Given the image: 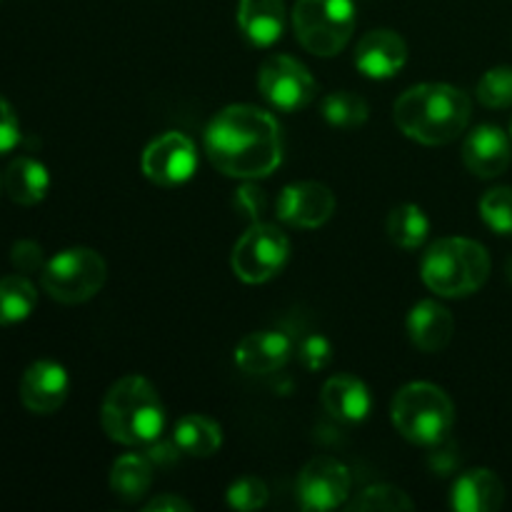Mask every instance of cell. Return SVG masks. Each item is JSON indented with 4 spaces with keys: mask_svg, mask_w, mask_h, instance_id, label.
<instances>
[{
    "mask_svg": "<svg viewBox=\"0 0 512 512\" xmlns=\"http://www.w3.org/2000/svg\"><path fill=\"white\" fill-rule=\"evenodd\" d=\"M333 213V190L323 183H313V180L285 185L278 198V218L293 228H320L333 218Z\"/></svg>",
    "mask_w": 512,
    "mask_h": 512,
    "instance_id": "12",
    "label": "cell"
},
{
    "mask_svg": "<svg viewBox=\"0 0 512 512\" xmlns=\"http://www.w3.org/2000/svg\"><path fill=\"white\" fill-rule=\"evenodd\" d=\"M20 143V120L13 105L0 95V155L10 153Z\"/></svg>",
    "mask_w": 512,
    "mask_h": 512,
    "instance_id": "33",
    "label": "cell"
},
{
    "mask_svg": "<svg viewBox=\"0 0 512 512\" xmlns=\"http://www.w3.org/2000/svg\"><path fill=\"white\" fill-rule=\"evenodd\" d=\"M153 485V460L148 455L128 453L118 458L110 470V490L125 503H138Z\"/></svg>",
    "mask_w": 512,
    "mask_h": 512,
    "instance_id": "23",
    "label": "cell"
},
{
    "mask_svg": "<svg viewBox=\"0 0 512 512\" xmlns=\"http://www.w3.org/2000/svg\"><path fill=\"white\" fill-rule=\"evenodd\" d=\"M512 160L510 138L498 125H480L468 135L463 145V163L478 178H498Z\"/></svg>",
    "mask_w": 512,
    "mask_h": 512,
    "instance_id": "15",
    "label": "cell"
},
{
    "mask_svg": "<svg viewBox=\"0 0 512 512\" xmlns=\"http://www.w3.org/2000/svg\"><path fill=\"white\" fill-rule=\"evenodd\" d=\"M473 115L468 93L448 83H423L405 90L395 103V123L423 145H448L465 133Z\"/></svg>",
    "mask_w": 512,
    "mask_h": 512,
    "instance_id": "2",
    "label": "cell"
},
{
    "mask_svg": "<svg viewBox=\"0 0 512 512\" xmlns=\"http://www.w3.org/2000/svg\"><path fill=\"white\" fill-rule=\"evenodd\" d=\"M408 63V45L395 30H370L355 50V65L365 78L388 80Z\"/></svg>",
    "mask_w": 512,
    "mask_h": 512,
    "instance_id": "14",
    "label": "cell"
},
{
    "mask_svg": "<svg viewBox=\"0 0 512 512\" xmlns=\"http://www.w3.org/2000/svg\"><path fill=\"white\" fill-rule=\"evenodd\" d=\"M205 153L230 178H268L283 160L278 120L258 105H228L205 130Z\"/></svg>",
    "mask_w": 512,
    "mask_h": 512,
    "instance_id": "1",
    "label": "cell"
},
{
    "mask_svg": "<svg viewBox=\"0 0 512 512\" xmlns=\"http://www.w3.org/2000/svg\"><path fill=\"white\" fill-rule=\"evenodd\" d=\"M100 425L120 445H153L165 428L163 400L143 375H125L105 393Z\"/></svg>",
    "mask_w": 512,
    "mask_h": 512,
    "instance_id": "3",
    "label": "cell"
},
{
    "mask_svg": "<svg viewBox=\"0 0 512 512\" xmlns=\"http://www.w3.org/2000/svg\"><path fill=\"white\" fill-rule=\"evenodd\" d=\"M108 265L90 248H65L45 263L40 285L53 300L63 305L88 303L103 290Z\"/></svg>",
    "mask_w": 512,
    "mask_h": 512,
    "instance_id": "7",
    "label": "cell"
},
{
    "mask_svg": "<svg viewBox=\"0 0 512 512\" xmlns=\"http://www.w3.org/2000/svg\"><path fill=\"white\" fill-rule=\"evenodd\" d=\"M268 498H270L268 485H265L260 478H253V475L235 480L228 490V505L233 510H240V512L265 508Z\"/></svg>",
    "mask_w": 512,
    "mask_h": 512,
    "instance_id": "30",
    "label": "cell"
},
{
    "mask_svg": "<svg viewBox=\"0 0 512 512\" xmlns=\"http://www.w3.org/2000/svg\"><path fill=\"white\" fill-rule=\"evenodd\" d=\"M478 100L485 108H512V68H490L478 83Z\"/></svg>",
    "mask_w": 512,
    "mask_h": 512,
    "instance_id": "29",
    "label": "cell"
},
{
    "mask_svg": "<svg viewBox=\"0 0 512 512\" xmlns=\"http://www.w3.org/2000/svg\"><path fill=\"white\" fill-rule=\"evenodd\" d=\"M358 23L353 0H298L293 28L300 45L320 58L343 53Z\"/></svg>",
    "mask_w": 512,
    "mask_h": 512,
    "instance_id": "6",
    "label": "cell"
},
{
    "mask_svg": "<svg viewBox=\"0 0 512 512\" xmlns=\"http://www.w3.org/2000/svg\"><path fill=\"white\" fill-rule=\"evenodd\" d=\"M258 85L263 98L273 108L285 110V113L303 110L305 105L313 103L315 93H318V85H315L310 70L290 55H270L260 65Z\"/></svg>",
    "mask_w": 512,
    "mask_h": 512,
    "instance_id": "9",
    "label": "cell"
},
{
    "mask_svg": "<svg viewBox=\"0 0 512 512\" xmlns=\"http://www.w3.org/2000/svg\"><path fill=\"white\" fill-rule=\"evenodd\" d=\"M510 135H512V118H510Z\"/></svg>",
    "mask_w": 512,
    "mask_h": 512,
    "instance_id": "37",
    "label": "cell"
},
{
    "mask_svg": "<svg viewBox=\"0 0 512 512\" xmlns=\"http://www.w3.org/2000/svg\"><path fill=\"white\" fill-rule=\"evenodd\" d=\"M293 355V343L278 330H258L245 335L235 348V363L248 375H270L285 368Z\"/></svg>",
    "mask_w": 512,
    "mask_h": 512,
    "instance_id": "16",
    "label": "cell"
},
{
    "mask_svg": "<svg viewBox=\"0 0 512 512\" xmlns=\"http://www.w3.org/2000/svg\"><path fill=\"white\" fill-rule=\"evenodd\" d=\"M238 25L250 43L258 45V48H270V45L283 38V0H240Z\"/></svg>",
    "mask_w": 512,
    "mask_h": 512,
    "instance_id": "20",
    "label": "cell"
},
{
    "mask_svg": "<svg viewBox=\"0 0 512 512\" xmlns=\"http://www.w3.org/2000/svg\"><path fill=\"white\" fill-rule=\"evenodd\" d=\"M350 512H375V510H388V512H400V510H415V503L410 500V495L405 490L395 488V485L378 483L365 488L353 503L348 505Z\"/></svg>",
    "mask_w": 512,
    "mask_h": 512,
    "instance_id": "27",
    "label": "cell"
},
{
    "mask_svg": "<svg viewBox=\"0 0 512 512\" xmlns=\"http://www.w3.org/2000/svg\"><path fill=\"white\" fill-rule=\"evenodd\" d=\"M38 305V290L25 275L0 278V325L23 323Z\"/></svg>",
    "mask_w": 512,
    "mask_h": 512,
    "instance_id": "24",
    "label": "cell"
},
{
    "mask_svg": "<svg viewBox=\"0 0 512 512\" xmlns=\"http://www.w3.org/2000/svg\"><path fill=\"white\" fill-rule=\"evenodd\" d=\"M455 333V318L445 305L435 300H420L408 315V335L423 353H440L450 345Z\"/></svg>",
    "mask_w": 512,
    "mask_h": 512,
    "instance_id": "18",
    "label": "cell"
},
{
    "mask_svg": "<svg viewBox=\"0 0 512 512\" xmlns=\"http://www.w3.org/2000/svg\"><path fill=\"white\" fill-rule=\"evenodd\" d=\"M10 263H13V268L18 270V273L30 275L43 273L48 260H45L43 248H40L38 243H33V240H18V243L13 245V250H10Z\"/></svg>",
    "mask_w": 512,
    "mask_h": 512,
    "instance_id": "31",
    "label": "cell"
},
{
    "mask_svg": "<svg viewBox=\"0 0 512 512\" xmlns=\"http://www.w3.org/2000/svg\"><path fill=\"white\" fill-rule=\"evenodd\" d=\"M423 283L440 298H468L490 278V255L478 240L443 238L420 263Z\"/></svg>",
    "mask_w": 512,
    "mask_h": 512,
    "instance_id": "4",
    "label": "cell"
},
{
    "mask_svg": "<svg viewBox=\"0 0 512 512\" xmlns=\"http://www.w3.org/2000/svg\"><path fill=\"white\" fill-rule=\"evenodd\" d=\"M298 358L308 370H323L330 363V358H333V348H330V343L323 335H310V338L300 343Z\"/></svg>",
    "mask_w": 512,
    "mask_h": 512,
    "instance_id": "32",
    "label": "cell"
},
{
    "mask_svg": "<svg viewBox=\"0 0 512 512\" xmlns=\"http://www.w3.org/2000/svg\"><path fill=\"white\" fill-rule=\"evenodd\" d=\"M0 193H3V178H0Z\"/></svg>",
    "mask_w": 512,
    "mask_h": 512,
    "instance_id": "36",
    "label": "cell"
},
{
    "mask_svg": "<svg viewBox=\"0 0 512 512\" xmlns=\"http://www.w3.org/2000/svg\"><path fill=\"white\" fill-rule=\"evenodd\" d=\"M290 258V240L280 228L270 223H255L243 233V238L235 243L233 258V273L238 275L243 283L260 285L273 280L280 270L288 265Z\"/></svg>",
    "mask_w": 512,
    "mask_h": 512,
    "instance_id": "8",
    "label": "cell"
},
{
    "mask_svg": "<svg viewBox=\"0 0 512 512\" xmlns=\"http://www.w3.org/2000/svg\"><path fill=\"white\" fill-rule=\"evenodd\" d=\"M395 430L415 445H440L455 425V405L433 383H410L395 393L390 405Z\"/></svg>",
    "mask_w": 512,
    "mask_h": 512,
    "instance_id": "5",
    "label": "cell"
},
{
    "mask_svg": "<svg viewBox=\"0 0 512 512\" xmlns=\"http://www.w3.org/2000/svg\"><path fill=\"white\" fill-rule=\"evenodd\" d=\"M480 218L498 235H512V188H493L480 200Z\"/></svg>",
    "mask_w": 512,
    "mask_h": 512,
    "instance_id": "28",
    "label": "cell"
},
{
    "mask_svg": "<svg viewBox=\"0 0 512 512\" xmlns=\"http://www.w3.org/2000/svg\"><path fill=\"white\" fill-rule=\"evenodd\" d=\"M3 190L18 205H38L50 190V173L40 160L20 155L3 175Z\"/></svg>",
    "mask_w": 512,
    "mask_h": 512,
    "instance_id": "21",
    "label": "cell"
},
{
    "mask_svg": "<svg viewBox=\"0 0 512 512\" xmlns=\"http://www.w3.org/2000/svg\"><path fill=\"white\" fill-rule=\"evenodd\" d=\"M323 408L328 410L330 418L340 420V423H363L373 408V398L370 390L365 388L363 380L353 378V375H335L323 385Z\"/></svg>",
    "mask_w": 512,
    "mask_h": 512,
    "instance_id": "19",
    "label": "cell"
},
{
    "mask_svg": "<svg viewBox=\"0 0 512 512\" xmlns=\"http://www.w3.org/2000/svg\"><path fill=\"white\" fill-rule=\"evenodd\" d=\"M140 165L150 183L163 185V188H178V185L188 183L198 170V153L188 135L170 130L145 148Z\"/></svg>",
    "mask_w": 512,
    "mask_h": 512,
    "instance_id": "10",
    "label": "cell"
},
{
    "mask_svg": "<svg viewBox=\"0 0 512 512\" xmlns=\"http://www.w3.org/2000/svg\"><path fill=\"white\" fill-rule=\"evenodd\" d=\"M505 503V485L498 473L473 468L460 475L450 493V505L458 512H495Z\"/></svg>",
    "mask_w": 512,
    "mask_h": 512,
    "instance_id": "17",
    "label": "cell"
},
{
    "mask_svg": "<svg viewBox=\"0 0 512 512\" xmlns=\"http://www.w3.org/2000/svg\"><path fill=\"white\" fill-rule=\"evenodd\" d=\"M430 220L420 205L405 203L390 210L388 215V235L395 245L405 250H415L428 240Z\"/></svg>",
    "mask_w": 512,
    "mask_h": 512,
    "instance_id": "25",
    "label": "cell"
},
{
    "mask_svg": "<svg viewBox=\"0 0 512 512\" xmlns=\"http://www.w3.org/2000/svg\"><path fill=\"white\" fill-rule=\"evenodd\" d=\"M143 510H148V512H190L193 510V505L188 503V500H183V498H178V495H173V493H163V495H158V498H153V500H148V503L143 505Z\"/></svg>",
    "mask_w": 512,
    "mask_h": 512,
    "instance_id": "34",
    "label": "cell"
},
{
    "mask_svg": "<svg viewBox=\"0 0 512 512\" xmlns=\"http://www.w3.org/2000/svg\"><path fill=\"white\" fill-rule=\"evenodd\" d=\"M173 443L190 458H210L223 445V430L205 415H185L173 430Z\"/></svg>",
    "mask_w": 512,
    "mask_h": 512,
    "instance_id": "22",
    "label": "cell"
},
{
    "mask_svg": "<svg viewBox=\"0 0 512 512\" xmlns=\"http://www.w3.org/2000/svg\"><path fill=\"white\" fill-rule=\"evenodd\" d=\"M350 470L335 458H313L298 478V498L303 510L325 512L343 505L350 495Z\"/></svg>",
    "mask_w": 512,
    "mask_h": 512,
    "instance_id": "11",
    "label": "cell"
},
{
    "mask_svg": "<svg viewBox=\"0 0 512 512\" xmlns=\"http://www.w3.org/2000/svg\"><path fill=\"white\" fill-rule=\"evenodd\" d=\"M70 393L68 370L53 360H38L20 378V403L35 415H50L63 408Z\"/></svg>",
    "mask_w": 512,
    "mask_h": 512,
    "instance_id": "13",
    "label": "cell"
},
{
    "mask_svg": "<svg viewBox=\"0 0 512 512\" xmlns=\"http://www.w3.org/2000/svg\"><path fill=\"white\" fill-rule=\"evenodd\" d=\"M505 273H508V280H510V283H512V255H510L508 265H505Z\"/></svg>",
    "mask_w": 512,
    "mask_h": 512,
    "instance_id": "35",
    "label": "cell"
},
{
    "mask_svg": "<svg viewBox=\"0 0 512 512\" xmlns=\"http://www.w3.org/2000/svg\"><path fill=\"white\" fill-rule=\"evenodd\" d=\"M370 108L365 103L363 95L350 93V90H338V93H330L323 100V118L328 120L333 128L353 130L368 120Z\"/></svg>",
    "mask_w": 512,
    "mask_h": 512,
    "instance_id": "26",
    "label": "cell"
}]
</instances>
